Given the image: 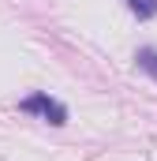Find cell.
Returning a JSON list of instances; mask_svg holds the SVG:
<instances>
[{"mask_svg":"<svg viewBox=\"0 0 157 161\" xmlns=\"http://www.w3.org/2000/svg\"><path fill=\"white\" fill-rule=\"evenodd\" d=\"M23 113H38L41 120H49L52 127H60V124H68V109L56 101V97H49V94H30L23 105H19Z\"/></svg>","mask_w":157,"mask_h":161,"instance_id":"1","label":"cell"},{"mask_svg":"<svg viewBox=\"0 0 157 161\" xmlns=\"http://www.w3.org/2000/svg\"><path fill=\"white\" fill-rule=\"evenodd\" d=\"M135 60H138V68H142L146 75H154V79H157V49H138Z\"/></svg>","mask_w":157,"mask_h":161,"instance_id":"2","label":"cell"},{"mask_svg":"<svg viewBox=\"0 0 157 161\" xmlns=\"http://www.w3.org/2000/svg\"><path fill=\"white\" fill-rule=\"evenodd\" d=\"M123 4H127L138 19H154L157 15V0H123Z\"/></svg>","mask_w":157,"mask_h":161,"instance_id":"3","label":"cell"}]
</instances>
